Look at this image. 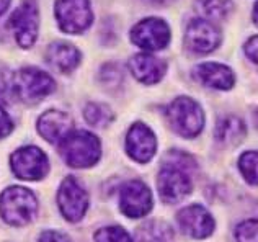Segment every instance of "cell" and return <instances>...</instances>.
<instances>
[{
  "instance_id": "obj_1",
  "label": "cell",
  "mask_w": 258,
  "mask_h": 242,
  "mask_svg": "<svg viewBox=\"0 0 258 242\" xmlns=\"http://www.w3.org/2000/svg\"><path fill=\"white\" fill-rule=\"evenodd\" d=\"M195 167V160L180 151H172L164 160L159 172L157 185L160 198L167 203H175L185 198L191 192V178L189 169Z\"/></svg>"
},
{
  "instance_id": "obj_2",
  "label": "cell",
  "mask_w": 258,
  "mask_h": 242,
  "mask_svg": "<svg viewBox=\"0 0 258 242\" xmlns=\"http://www.w3.org/2000/svg\"><path fill=\"white\" fill-rule=\"evenodd\" d=\"M54 90V80L46 72L35 69V67H25L18 71L15 76L4 74L0 76V95L17 97L23 102L35 103L43 100L46 95Z\"/></svg>"
},
{
  "instance_id": "obj_3",
  "label": "cell",
  "mask_w": 258,
  "mask_h": 242,
  "mask_svg": "<svg viewBox=\"0 0 258 242\" xmlns=\"http://www.w3.org/2000/svg\"><path fill=\"white\" fill-rule=\"evenodd\" d=\"M60 154L72 167H90L100 159V141L88 131H74L60 141Z\"/></svg>"
},
{
  "instance_id": "obj_4",
  "label": "cell",
  "mask_w": 258,
  "mask_h": 242,
  "mask_svg": "<svg viewBox=\"0 0 258 242\" xmlns=\"http://www.w3.org/2000/svg\"><path fill=\"white\" fill-rule=\"evenodd\" d=\"M0 213L7 223L15 226L26 224L36 213L35 195L22 187L9 188L0 197Z\"/></svg>"
},
{
  "instance_id": "obj_5",
  "label": "cell",
  "mask_w": 258,
  "mask_h": 242,
  "mask_svg": "<svg viewBox=\"0 0 258 242\" xmlns=\"http://www.w3.org/2000/svg\"><path fill=\"white\" fill-rule=\"evenodd\" d=\"M167 116L173 130L185 138H193L203 130L205 115L193 98L178 97L167 108Z\"/></svg>"
},
{
  "instance_id": "obj_6",
  "label": "cell",
  "mask_w": 258,
  "mask_h": 242,
  "mask_svg": "<svg viewBox=\"0 0 258 242\" xmlns=\"http://www.w3.org/2000/svg\"><path fill=\"white\" fill-rule=\"evenodd\" d=\"M56 18L66 33L76 35L87 30L93 20L88 0H57Z\"/></svg>"
},
{
  "instance_id": "obj_7",
  "label": "cell",
  "mask_w": 258,
  "mask_h": 242,
  "mask_svg": "<svg viewBox=\"0 0 258 242\" xmlns=\"http://www.w3.org/2000/svg\"><path fill=\"white\" fill-rule=\"evenodd\" d=\"M131 39L134 44L147 51H159L165 48L170 41V30L167 23L160 18L142 20L131 31Z\"/></svg>"
},
{
  "instance_id": "obj_8",
  "label": "cell",
  "mask_w": 258,
  "mask_h": 242,
  "mask_svg": "<svg viewBox=\"0 0 258 242\" xmlns=\"http://www.w3.org/2000/svg\"><path fill=\"white\" fill-rule=\"evenodd\" d=\"M10 26L15 33L17 43L22 48H30L38 35V9L33 0H25L12 13Z\"/></svg>"
},
{
  "instance_id": "obj_9",
  "label": "cell",
  "mask_w": 258,
  "mask_h": 242,
  "mask_svg": "<svg viewBox=\"0 0 258 242\" xmlns=\"http://www.w3.org/2000/svg\"><path fill=\"white\" fill-rule=\"evenodd\" d=\"M12 169L18 178L38 180L46 175L47 159L38 147H22L12 154Z\"/></svg>"
},
{
  "instance_id": "obj_10",
  "label": "cell",
  "mask_w": 258,
  "mask_h": 242,
  "mask_svg": "<svg viewBox=\"0 0 258 242\" xmlns=\"http://www.w3.org/2000/svg\"><path fill=\"white\" fill-rule=\"evenodd\" d=\"M121 211L129 218H142L152 208V193L146 184L131 180L121 188Z\"/></svg>"
},
{
  "instance_id": "obj_11",
  "label": "cell",
  "mask_w": 258,
  "mask_h": 242,
  "mask_svg": "<svg viewBox=\"0 0 258 242\" xmlns=\"http://www.w3.org/2000/svg\"><path fill=\"white\" fill-rule=\"evenodd\" d=\"M178 226L183 234H186L189 237L203 239L211 236L214 231V219L205 208L200 205L186 206L178 213L176 216Z\"/></svg>"
},
{
  "instance_id": "obj_12",
  "label": "cell",
  "mask_w": 258,
  "mask_h": 242,
  "mask_svg": "<svg viewBox=\"0 0 258 242\" xmlns=\"http://www.w3.org/2000/svg\"><path fill=\"white\" fill-rule=\"evenodd\" d=\"M88 205L87 193L74 177H67L59 188V206L69 221H79Z\"/></svg>"
},
{
  "instance_id": "obj_13",
  "label": "cell",
  "mask_w": 258,
  "mask_h": 242,
  "mask_svg": "<svg viewBox=\"0 0 258 242\" xmlns=\"http://www.w3.org/2000/svg\"><path fill=\"white\" fill-rule=\"evenodd\" d=\"M155 147H157V141H155L151 128L138 123L129 130L126 138V149L134 160L142 164L149 162L155 154Z\"/></svg>"
},
{
  "instance_id": "obj_14",
  "label": "cell",
  "mask_w": 258,
  "mask_h": 242,
  "mask_svg": "<svg viewBox=\"0 0 258 242\" xmlns=\"http://www.w3.org/2000/svg\"><path fill=\"white\" fill-rule=\"evenodd\" d=\"M221 35L216 26L208 20H193L186 30V44L195 52H211L217 48Z\"/></svg>"
},
{
  "instance_id": "obj_15",
  "label": "cell",
  "mask_w": 258,
  "mask_h": 242,
  "mask_svg": "<svg viewBox=\"0 0 258 242\" xmlns=\"http://www.w3.org/2000/svg\"><path fill=\"white\" fill-rule=\"evenodd\" d=\"M72 130V119L67 113L57 111V110H49L41 115L38 123V131L39 134L49 143H57L62 141L69 131Z\"/></svg>"
},
{
  "instance_id": "obj_16",
  "label": "cell",
  "mask_w": 258,
  "mask_h": 242,
  "mask_svg": "<svg viewBox=\"0 0 258 242\" xmlns=\"http://www.w3.org/2000/svg\"><path fill=\"white\" fill-rule=\"evenodd\" d=\"M131 71L134 77L141 80L142 84H155L164 77L165 74V63L159 57H154L151 54H136L133 56Z\"/></svg>"
},
{
  "instance_id": "obj_17",
  "label": "cell",
  "mask_w": 258,
  "mask_h": 242,
  "mask_svg": "<svg viewBox=\"0 0 258 242\" xmlns=\"http://www.w3.org/2000/svg\"><path fill=\"white\" fill-rule=\"evenodd\" d=\"M196 77L208 87L219 90H227L234 85V74L227 66L216 64V63H205L195 69Z\"/></svg>"
},
{
  "instance_id": "obj_18",
  "label": "cell",
  "mask_w": 258,
  "mask_h": 242,
  "mask_svg": "<svg viewBox=\"0 0 258 242\" xmlns=\"http://www.w3.org/2000/svg\"><path fill=\"white\" fill-rule=\"evenodd\" d=\"M47 63L59 72H71L80 63V52L72 44L54 43L47 49Z\"/></svg>"
},
{
  "instance_id": "obj_19",
  "label": "cell",
  "mask_w": 258,
  "mask_h": 242,
  "mask_svg": "<svg viewBox=\"0 0 258 242\" xmlns=\"http://www.w3.org/2000/svg\"><path fill=\"white\" fill-rule=\"evenodd\" d=\"M214 134L219 143L226 146H235L245 136V125L237 116H226L217 123Z\"/></svg>"
},
{
  "instance_id": "obj_20",
  "label": "cell",
  "mask_w": 258,
  "mask_h": 242,
  "mask_svg": "<svg viewBox=\"0 0 258 242\" xmlns=\"http://www.w3.org/2000/svg\"><path fill=\"white\" fill-rule=\"evenodd\" d=\"M139 242H172L173 231L162 221H149L138 229Z\"/></svg>"
},
{
  "instance_id": "obj_21",
  "label": "cell",
  "mask_w": 258,
  "mask_h": 242,
  "mask_svg": "<svg viewBox=\"0 0 258 242\" xmlns=\"http://www.w3.org/2000/svg\"><path fill=\"white\" fill-rule=\"evenodd\" d=\"M196 10L208 18V22L209 20H222L232 10V2L230 0H198Z\"/></svg>"
},
{
  "instance_id": "obj_22",
  "label": "cell",
  "mask_w": 258,
  "mask_h": 242,
  "mask_svg": "<svg viewBox=\"0 0 258 242\" xmlns=\"http://www.w3.org/2000/svg\"><path fill=\"white\" fill-rule=\"evenodd\" d=\"M85 119L90 123L92 126H106L110 121L113 119V113L103 103H88L85 108Z\"/></svg>"
},
{
  "instance_id": "obj_23",
  "label": "cell",
  "mask_w": 258,
  "mask_h": 242,
  "mask_svg": "<svg viewBox=\"0 0 258 242\" xmlns=\"http://www.w3.org/2000/svg\"><path fill=\"white\" fill-rule=\"evenodd\" d=\"M239 167L243 178L248 184L258 185V151H247L242 154L239 160Z\"/></svg>"
},
{
  "instance_id": "obj_24",
  "label": "cell",
  "mask_w": 258,
  "mask_h": 242,
  "mask_svg": "<svg viewBox=\"0 0 258 242\" xmlns=\"http://www.w3.org/2000/svg\"><path fill=\"white\" fill-rule=\"evenodd\" d=\"M97 242H133L123 227H103L95 234Z\"/></svg>"
},
{
  "instance_id": "obj_25",
  "label": "cell",
  "mask_w": 258,
  "mask_h": 242,
  "mask_svg": "<svg viewBox=\"0 0 258 242\" xmlns=\"http://www.w3.org/2000/svg\"><path fill=\"white\" fill-rule=\"evenodd\" d=\"M235 236L239 242H258V221L247 219L237 226Z\"/></svg>"
},
{
  "instance_id": "obj_26",
  "label": "cell",
  "mask_w": 258,
  "mask_h": 242,
  "mask_svg": "<svg viewBox=\"0 0 258 242\" xmlns=\"http://www.w3.org/2000/svg\"><path fill=\"white\" fill-rule=\"evenodd\" d=\"M121 71L118 69V66L114 64H108L103 67V71H101V79H103V82L106 84H111V85H118L121 82Z\"/></svg>"
},
{
  "instance_id": "obj_27",
  "label": "cell",
  "mask_w": 258,
  "mask_h": 242,
  "mask_svg": "<svg viewBox=\"0 0 258 242\" xmlns=\"http://www.w3.org/2000/svg\"><path fill=\"white\" fill-rule=\"evenodd\" d=\"M12 128H13V125H12L10 116L7 115L2 106H0V138L7 136V134L12 131Z\"/></svg>"
},
{
  "instance_id": "obj_28",
  "label": "cell",
  "mask_w": 258,
  "mask_h": 242,
  "mask_svg": "<svg viewBox=\"0 0 258 242\" xmlns=\"http://www.w3.org/2000/svg\"><path fill=\"white\" fill-rule=\"evenodd\" d=\"M245 54L258 64V36L250 38L245 44Z\"/></svg>"
},
{
  "instance_id": "obj_29",
  "label": "cell",
  "mask_w": 258,
  "mask_h": 242,
  "mask_svg": "<svg viewBox=\"0 0 258 242\" xmlns=\"http://www.w3.org/2000/svg\"><path fill=\"white\" fill-rule=\"evenodd\" d=\"M39 242H69V239H67V236H64V234H60L57 231H46L41 234Z\"/></svg>"
},
{
  "instance_id": "obj_30",
  "label": "cell",
  "mask_w": 258,
  "mask_h": 242,
  "mask_svg": "<svg viewBox=\"0 0 258 242\" xmlns=\"http://www.w3.org/2000/svg\"><path fill=\"white\" fill-rule=\"evenodd\" d=\"M9 4H10V0H0V15H2V13L7 10Z\"/></svg>"
},
{
  "instance_id": "obj_31",
  "label": "cell",
  "mask_w": 258,
  "mask_h": 242,
  "mask_svg": "<svg viewBox=\"0 0 258 242\" xmlns=\"http://www.w3.org/2000/svg\"><path fill=\"white\" fill-rule=\"evenodd\" d=\"M253 18H255V22L258 23V4L255 5V10H253Z\"/></svg>"
},
{
  "instance_id": "obj_32",
  "label": "cell",
  "mask_w": 258,
  "mask_h": 242,
  "mask_svg": "<svg viewBox=\"0 0 258 242\" xmlns=\"http://www.w3.org/2000/svg\"><path fill=\"white\" fill-rule=\"evenodd\" d=\"M253 121H255V123H256V126H258V110L253 113Z\"/></svg>"
},
{
  "instance_id": "obj_33",
  "label": "cell",
  "mask_w": 258,
  "mask_h": 242,
  "mask_svg": "<svg viewBox=\"0 0 258 242\" xmlns=\"http://www.w3.org/2000/svg\"><path fill=\"white\" fill-rule=\"evenodd\" d=\"M147 2H154V4H159V2H164V0H147Z\"/></svg>"
}]
</instances>
